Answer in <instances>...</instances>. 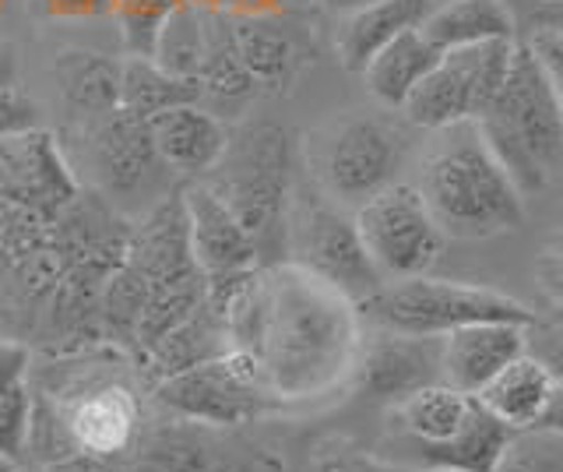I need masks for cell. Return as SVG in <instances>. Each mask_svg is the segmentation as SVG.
I'll list each match as a JSON object with an SVG mask.
<instances>
[{
  "mask_svg": "<svg viewBox=\"0 0 563 472\" xmlns=\"http://www.w3.org/2000/svg\"><path fill=\"white\" fill-rule=\"evenodd\" d=\"M40 472H117V465H106L96 459H85V454H67L60 462H49Z\"/></svg>",
  "mask_w": 563,
  "mask_h": 472,
  "instance_id": "d590c367",
  "label": "cell"
},
{
  "mask_svg": "<svg viewBox=\"0 0 563 472\" xmlns=\"http://www.w3.org/2000/svg\"><path fill=\"white\" fill-rule=\"evenodd\" d=\"M360 318L380 331H395V336L440 339L454 328L479 321L532 325L536 310H528L515 296L486 286L416 275L398 278V283H384L369 300L360 304Z\"/></svg>",
  "mask_w": 563,
  "mask_h": 472,
  "instance_id": "8992f818",
  "label": "cell"
},
{
  "mask_svg": "<svg viewBox=\"0 0 563 472\" xmlns=\"http://www.w3.org/2000/svg\"><path fill=\"white\" fill-rule=\"evenodd\" d=\"M553 388H556V377L545 371L532 353H525L515 363H507L475 398H479L507 430H532L539 424V416L545 413V406H550Z\"/></svg>",
  "mask_w": 563,
  "mask_h": 472,
  "instance_id": "603a6c76",
  "label": "cell"
},
{
  "mask_svg": "<svg viewBox=\"0 0 563 472\" xmlns=\"http://www.w3.org/2000/svg\"><path fill=\"white\" fill-rule=\"evenodd\" d=\"M539 275H542V286L550 289V296L556 304H563V233L545 248L542 261H539Z\"/></svg>",
  "mask_w": 563,
  "mask_h": 472,
  "instance_id": "836d02e7",
  "label": "cell"
},
{
  "mask_svg": "<svg viewBox=\"0 0 563 472\" xmlns=\"http://www.w3.org/2000/svg\"><path fill=\"white\" fill-rule=\"evenodd\" d=\"M510 433L479 398L444 381L422 384L391 406L395 462L412 472H489Z\"/></svg>",
  "mask_w": 563,
  "mask_h": 472,
  "instance_id": "277c9868",
  "label": "cell"
},
{
  "mask_svg": "<svg viewBox=\"0 0 563 472\" xmlns=\"http://www.w3.org/2000/svg\"><path fill=\"white\" fill-rule=\"evenodd\" d=\"M233 36L246 75L257 85V92H282L292 78L303 72L310 57L307 40L286 22V14L268 19H233Z\"/></svg>",
  "mask_w": 563,
  "mask_h": 472,
  "instance_id": "d6986e66",
  "label": "cell"
},
{
  "mask_svg": "<svg viewBox=\"0 0 563 472\" xmlns=\"http://www.w3.org/2000/svg\"><path fill=\"white\" fill-rule=\"evenodd\" d=\"M289 261L342 289L356 307L384 286V275L360 240L356 219L349 216V208L328 201L321 190L317 195L292 190Z\"/></svg>",
  "mask_w": 563,
  "mask_h": 472,
  "instance_id": "ba28073f",
  "label": "cell"
},
{
  "mask_svg": "<svg viewBox=\"0 0 563 472\" xmlns=\"http://www.w3.org/2000/svg\"><path fill=\"white\" fill-rule=\"evenodd\" d=\"M433 8H437V0H374V4L345 14L339 40H334L342 64L349 72L363 75V67L374 61L387 43L401 36V32L419 29Z\"/></svg>",
  "mask_w": 563,
  "mask_h": 472,
  "instance_id": "44dd1931",
  "label": "cell"
},
{
  "mask_svg": "<svg viewBox=\"0 0 563 472\" xmlns=\"http://www.w3.org/2000/svg\"><path fill=\"white\" fill-rule=\"evenodd\" d=\"M437 4H440V0H437Z\"/></svg>",
  "mask_w": 563,
  "mask_h": 472,
  "instance_id": "60d3db41",
  "label": "cell"
},
{
  "mask_svg": "<svg viewBox=\"0 0 563 472\" xmlns=\"http://www.w3.org/2000/svg\"><path fill=\"white\" fill-rule=\"evenodd\" d=\"M222 11L233 19H268V14H286L289 0H222Z\"/></svg>",
  "mask_w": 563,
  "mask_h": 472,
  "instance_id": "e575fe53",
  "label": "cell"
},
{
  "mask_svg": "<svg viewBox=\"0 0 563 472\" xmlns=\"http://www.w3.org/2000/svg\"><path fill=\"white\" fill-rule=\"evenodd\" d=\"M518 321H479L440 336V381L465 395H479L507 363L528 353Z\"/></svg>",
  "mask_w": 563,
  "mask_h": 472,
  "instance_id": "2e32d148",
  "label": "cell"
},
{
  "mask_svg": "<svg viewBox=\"0 0 563 472\" xmlns=\"http://www.w3.org/2000/svg\"><path fill=\"white\" fill-rule=\"evenodd\" d=\"M40 128V107L29 96L11 50H0V138Z\"/></svg>",
  "mask_w": 563,
  "mask_h": 472,
  "instance_id": "f546056e",
  "label": "cell"
},
{
  "mask_svg": "<svg viewBox=\"0 0 563 472\" xmlns=\"http://www.w3.org/2000/svg\"><path fill=\"white\" fill-rule=\"evenodd\" d=\"M180 198L187 212L194 261H198V268L208 278L211 304H222L246 275L264 265L261 251L254 237L240 226V219L201 180L187 184Z\"/></svg>",
  "mask_w": 563,
  "mask_h": 472,
  "instance_id": "5bb4252c",
  "label": "cell"
},
{
  "mask_svg": "<svg viewBox=\"0 0 563 472\" xmlns=\"http://www.w3.org/2000/svg\"><path fill=\"white\" fill-rule=\"evenodd\" d=\"M117 472H251V465L219 427H198L169 416L166 427L137 437L134 451Z\"/></svg>",
  "mask_w": 563,
  "mask_h": 472,
  "instance_id": "9a60e30c",
  "label": "cell"
},
{
  "mask_svg": "<svg viewBox=\"0 0 563 472\" xmlns=\"http://www.w3.org/2000/svg\"><path fill=\"white\" fill-rule=\"evenodd\" d=\"M440 61V50L422 36L419 29H409L387 43L380 54L363 67L366 89L377 102L391 110H401L405 99L412 96L416 85L433 72Z\"/></svg>",
  "mask_w": 563,
  "mask_h": 472,
  "instance_id": "cb8c5ba5",
  "label": "cell"
},
{
  "mask_svg": "<svg viewBox=\"0 0 563 472\" xmlns=\"http://www.w3.org/2000/svg\"><path fill=\"white\" fill-rule=\"evenodd\" d=\"M352 219H356L363 248L384 275V283L430 275V268L444 254L448 237L430 216L416 184L395 180L363 201Z\"/></svg>",
  "mask_w": 563,
  "mask_h": 472,
  "instance_id": "30bf717a",
  "label": "cell"
},
{
  "mask_svg": "<svg viewBox=\"0 0 563 472\" xmlns=\"http://www.w3.org/2000/svg\"><path fill=\"white\" fill-rule=\"evenodd\" d=\"M525 345L545 371L563 381V304L553 300V310L545 318H532L525 328Z\"/></svg>",
  "mask_w": 563,
  "mask_h": 472,
  "instance_id": "4dcf8cb0",
  "label": "cell"
},
{
  "mask_svg": "<svg viewBox=\"0 0 563 472\" xmlns=\"http://www.w3.org/2000/svg\"><path fill=\"white\" fill-rule=\"evenodd\" d=\"M22 472H40V469H25V465H22Z\"/></svg>",
  "mask_w": 563,
  "mask_h": 472,
  "instance_id": "ab89813d",
  "label": "cell"
},
{
  "mask_svg": "<svg viewBox=\"0 0 563 472\" xmlns=\"http://www.w3.org/2000/svg\"><path fill=\"white\" fill-rule=\"evenodd\" d=\"M440 54L462 46L497 43V40H518L515 36V14L504 0H440L419 25Z\"/></svg>",
  "mask_w": 563,
  "mask_h": 472,
  "instance_id": "7402d4cb",
  "label": "cell"
},
{
  "mask_svg": "<svg viewBox=\"0 0 563 472\" xmlns=\"http://www.w3.org/2000/svg\"><path fill=\"white\" fill-rule=\"evenodd\" d=\"M317 8H324V11H331V14H339V19H345V14H352V11H360V8H366V4H374V0H313Z\"/></svg>",
  "mask_w": 563,
  "mask_h": 472,
  "instance_id": "74e56055",
  "label": "cell"
},
{
  "mask_svg": "<svg viewBox=\"0 0 563 472\" xmlns=\"http://www.w3.org/2000/svg\"><path fill=\"white\" fill-rule=\"evenodd\" d=\"M472 124L525 198L563 177V113L528 40L515 43L497 96Z\"/></svg>",
  "mask_w": 563,
  "mask_h": 472,
  "instance_id": "3957f363",
  "label": "cell"
},
{
  "mask_svg": "<svg viewBox=\"0 0 563 472\" xmlns=\"http://www.w3.org/2000/svg\"><path fill=\"white\" fill-rule=\"evenodd\" d=\"M0 472H22V462L11 459V454L0 451Z\"/></svg>",
  "mask_w": 563,
  "mask_h": 472,
  "instance_id": "f35d334b",
  "label": "cell"
},
{
  "mask_svg": "<svg viewBox=\"0 0 563 472\" xmlns=\"http://www.w3.org/2000/svg\"><path fill=\"white\" fill-rule=\"evenodd\" d=\"M184 102H201L198 81L176 78L145 57L123 61V107L131 113L148 120L152 113L169 110V107H184Z\"/></svg>",
  "mask_w": 563,
  "mask_h": 472,
  "instance_id": "4316f807",
  "label": "cell"
},
{
  "mask_svg": "<svg viewBox=\"0 0 563 472\" xmlns=\"http://www.w3.org/2000/svg\"><path fill=\"white\" fill-rule=\"evenodd\" d=\"M216 307L229 349L257 374L275 406L317 402L356 377L360 307L296 261L254 268Z\"/></svg>",
  "mask_w": 563,
  "mask_h": 472,
  "instance_id": "6da1fadb",
  "label": "cell"
},
{
  "mask_svg": "<svg viewBox=\"0 0 563 472\" xmlns=\"http://www.w3.org/2000/svg\"><path fill=\"white\" fill-rule=\"evenodd\" d=\"M433 134L422 160L419 195L444 237L486 240L518 230L525 219V195L489 152L479 128L465 120Z\"/></svg>",
  "mask_w": 563,
  "mask_h": 472,
  "instance_id": "7a4b0ae2",
  "label": "cell"
},
{
  "mask_svg": "<svg viewBox=\"0 0 563 472\" xmlns=\"http://www.w3.org/2000/svg\"><path fill=\"white\" fill-rule=\"evenodd\" d=\"M528 46L536 50L539 64L545 67V75H550L560 113H563V29H539L528 36Z\"/></svg>",
  "mask_w": 563,
  "mask_h": 472,
  "instance_id": "d6a6232c",
  "label": "cell"
},
{
  "mask_svg": "<svg viewBox=\"0 0 563 472\" xmlns=\"http://www.w3.org/2000/svg\"><path fill=\"white\" fill-rule=\"evenodd\" d=\"M78 142L88 169L99 180L96 195L117 205L120 212L123 208L148 212L158 198H166L163 187H158V177L166 173V166L155 155L145 117L120 107L106 117L88 120V124H78Z\"/></svg>",
  "mask_w": 563,
  "mask_h": 472,
  "instance_id": "8fae6325",
  "label": "cell"
},
{
  "mask_svg": "<svg viewBox=\"0 0 563 472\" xmlns=\"http://www.w3.org/2000/svg\"><path fill=\"white\" fill-rule=\"evenodd\" d=\"M317 190L342 208H360L398 180L405 138L380 117L352 113L310 138L307 152Z\"/></svg>",
  "mask_w": 563,
  "mask_h": 472,
  "instance_id": "52a82bcc",
  "label": "cell"
},
{
  "mask_svg": "<svg viewBox=\"0 0 563 472\" xmlns=\"http://www.w3.org/2000/svg\"><path fill=\"white\" fill-rule=\"evenodd\" d=\"M53 78L75 124H88L123 107V61L92 50H64L53 64Z\"/></svg>",
  "mask_w": 563,
  "mask_h": 472,
  "instance_id": "ffe728a7",
  "label": "cell"
},
{
  "mask_svg": "<svg viewBox=\"0 0 563 472\" xmlns=\"http://www.w3.org/2000/svg\"><path fill=\"white\" fill-rule=\"evenodd\" d=\"M515 43L518 40H497L440 54L433 72L405 99L401 110L409 117V124L422 131H440L479 117L500 89Z\"/></svg>",
  "mask_w": 563,
  "mask_h": 472,
  "instance_id": "7c38bea8",
  "label": "cell"
},
{
  "mask_svg": "<svg viewBox=\"0 0 563 472\" xmlns=\"http://www.w3.org/2000/svg\"><path fill=\"white\" fill-rule=\"evenodd\" d=\"M489 472H563V437L553 430H515Z\"/></svg>",
  "mask_w": 563,
  "mask_h": 472,
  "instance_id": "f1b7e54d",
  "label": "cell"
},
{
  "mask_svg": "<svg viewBox=\"0 0 563 472\" xmlns=\"http://www.w3.org/2000/svg\"><path fill=\"white\" fill-rule=\"evenodd\" d=\"M356 374L369 398H384L395 406L422 384L440 381V339L395 336L377 328L374 342H363Z\"/></svg>",
  "mask_w": 563,
  "mask_h": 472,
  "instance_id": "ac0fdd59",
  "label": "cell"
},
{
  "mask_svg": "<svg viewBox=\"0 0 563 472\" xmlns=\"http://www.w3.org/2000/svg\"><path fill=\"white\" fill-rule=\"evenodd\" d=\"M539 430H553L563 437V381H556V388L550 395V406H545V413L539 416Z\"/></svg>",
  "mask_w": 563,
  "mask_h": 472,
  "instance_id": "8d00e7d4",
  "label": "cell"
},
{
  "mask_svg": "<svg viewBox=\"0 0 563 472\" xmlns=\"http://www.w3.org/2000/svg\"><path fill=\"white\" fill-rule=\"evenodd\" d=\"M198 89H201V102L216 99L219 107H243V102H251L257 96V85L246 75L236 50L233 14L225 11H211L208 19V46L198 72Z\"/></svg>",
  "mask_w": 563,
  "mask_h": 472,
  "instance_id": "d4e9b609",
  "label": "cell"
},
{
  "mask_svg": "<svg viewBox=\"0 0 563 472\" xmlns=\"http://www.w3.org/2000/svg\"><path fill=\"white\" fill-rule=\"evenodd\" d=\"M201 184L254 237L261 261H289V205H292V138L278 124H246L219 155Z\"/></svg>",
  "mask_w": 563,
  "mask_h": 472,
  "instance_id": "5b68a950",
  "label": "cell"
},
{
  "mask_svg": "<svg viewBox=\"0 0 563 472\" xmlns=\"http://www.w3.org/2000/svg\"><path fill=\"white\" fill-rule=\"evenodd\" d=\"M81 195L57 134L29 128L0 138V201L25 208L43 219H57Z\"/></svg>",
  "mask_w": 563,
  "mask_h": 472,
  "instance_id": "4fadbf2b",
  "label": "cell"
},
{
  "mask_svg": "<svg viewBox=\"0 0 563 472\" xmlns=\"http://www.w3.org/2000/svg\"><path fill=\"white\" fill-rule=\"evenodd\" d=\"M32 424V349L18 339H0V451L25 459Z\"/></svg>",
  "mask_w": 563,
  "mask_h": 472,
  "instance_id": "484cf974",
  "label": "cell"
},
{
  "mask_svg": "<svg viewBox=\"0 0 563 472\" xmlns=\"http://www.w3.org/2000/svg\"><path fill=\"white\" fill-rule=\"evenodd\" d=\"M148 134L158 163L166 166V173L184 180H201L219 163L229 142L225 124L211 110H205L201 102H184V107L152 113Z\"/></svg>",
  "mask_w": 563,
  "mask_h": 472,
  "instance_id": "e0dca14e",
  "label": "cell"
},
{
  "mask_svg": "<svg viewBox=\"0 0 563 472\" xmlns=\"http://www.w3.org/2000/svg\"><path fill=\"white\" fill-rule=\"evenodd\" d=\"M176 8H180V0H110V19L120 25L128 57L152 61L158 32Z\"/></svg>",
  "mask_w": 563,
  "mask_h": 472,
  "instance_id": "83f0119b",
  "label": "cell"
},
{
  "mask_svg": "<svg viewBox=\"0 0 563 472\" xmlns=\"http://www.w3.org/2000/svg\"><path fill=\"white\" fill-rule=\"evenodd\" d=\"M152 398L173 419L219 430L251 424V419L275 409V402L261 388L257 374L233 349L152 381Z\"/></svg>",
  "mask_w": 563,
  "mask_h": 472,
  "instance_id": "9c48e42d",
  "label": "cell"
},
{
  "mask_svg": "<svg viewBox=\"0 0 563 472\" xmlns=\"http://www.w3.org/2000/svg\"><path fill=\"white\" fill-rule=\"evenodd\" d=\"M32 11L49 22H88L110 19V0H29Z\"/></svg>",
  "mask_w": 563,
  "mask_h": 472,
  "instance_id": "1f68e13d",
  "label": "cell"
}]
</instances>
